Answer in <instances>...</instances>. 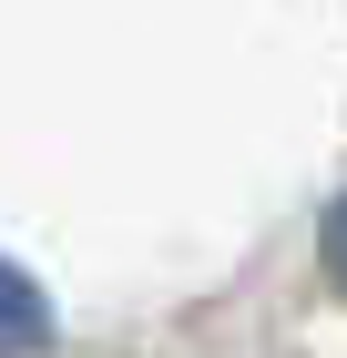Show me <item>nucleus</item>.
I'll list each match as a JSON object with an SVG mask.
<instances>
[{
    "label": "nucleus",
    "mask_w": 347,
    "mask_h": 358,
    "mask_svg": "<svg viewBox=\"0 0 347 358\" xmlns=\"http://www.w3.org/2000/svg\"><path fill=\"white\" fill-rule=\"evenodd\" d=\"M41 348H52V297L0 256V358H41Z\"/></svg>",
    "instance_id": "nucleus-1"
},
{
    "label": "nucleus",
    "mask_w": 347,
    "mask_h": 358,
    "mask_svg": "<svg viewBox=\"0 0 347 358\" xmlns=\"http://www.w3.org/2000/svg\"><path fill=\"white\" fill-rule=\"evenodd\" d=\"M317 256H327V276H337V297H347V194L327 205V225H317Z\"/></svg>",
    "instance_id": "nucleus-2"
}]
</instances>
